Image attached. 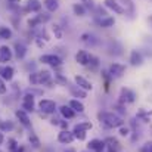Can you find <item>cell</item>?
Instances as JSON below:
<instances>
[{"label": "cell", "mask_w": 152, "mask_h": 152, "mask_svg": "<svg viewBox=\"0 0 152 152\" xmlns=\"http://www.w3.org/2000/svg\"><path fill=\"white\" fill-rule=\"evenodd\" d=\"M99 120H101V124H103V126L108 127V129L121 127V126L124 124V121H123L118 115H115V114H112V112H101V114H99Z\"/></svg>", "instance_id": "1"}, {"label": "cell", "mask_w": 152, "mask_h": 152, "mask_svg": "<svg viewBox=\"0 0 152 152\" xmlns=\"http://www.w3.org/2000/svg\"><path fill=\"white\" fill-rule=\"evenodd\" d=\"M30 81L31 84H43V83H49L50 81V72L49 71H39L30 75Z\"/></svg>", "instance_id": "2"}, {"label": "cell", "mask_w": 152, "mask_h": 152, "mask_svg": "<svg viewBox=\"0 0 152 152\" xmlns=\"http://www.w3.org/2000/svg\"><path fill=\"white\" fill-rule=\"evenodd\" d=\"M39 108L45 114H52L56 109V103L53 101H50V99H43V101H40V103H39Z\"/></svg>", "instance_id": "3"}, {"label": "cell", "mask_w": 152, "mask_h": 152, "mask_svg": "<svg viewBox=\"0 0 152 152\" xmlns=\"http://www.w3.org/2000/svg\"><path fill=\"white\" fill-rule=\"evenodd\" d=\"M124 71H126V66L124 65H121V64H112L109 66V69H108V74L112 78H118V77H121L124 74Z\"/></svg>", "instance_id": "4"}, {"label": "cell", "mask_w": 152, "mask_h": 152, "mask_svg": "<svg viewBox=\"0 0 152 152\" xmlns=\"http://www.w3.org/2000/svg\"><path fill=\"white\" fill-rule=\"evenodd\" d=\"M134 98H136V95L133 90L121 89V92H120V102L121 103H132V102H134Z\"/></svg>", "instance_id": "5"}, {"label": "cell", "mask_w": 152, "mask_h": 152, "mask_svg": "<svg viewBox=\"0 0 152 152\" xmlns=\"http://www.w3.org/2000/svg\"><path fill=\"white\" fill-rule=\"evenodd\" d=\"M40 61L43 64H49V65H53V66H58L62 62V59L59 56H56V55H42L40 56Z\"/></svg>", "instance_id": "6"}, {"label": "cell", "mask_w": 152, "mask_h": 152, "mask_svg": "<svg viewBox=\"0 0 152 152\" xmlns=\"http://www.w3.org/2000/svg\"><path fill=\"white\" fill-rule=\"evenodd\" d=\"M90 58H92V55H89V52H86V50H78L77 55H75V61L80 65H83V66H86V65L90 64Z\"/></svg>", "instance_id": "7"}, {"label": "cell", "mask_w": 152, "mask_h": 152, "mask_svg": "<svg viewBox=\"0 0 152 152\" xmlns=\"http://www.w3.org/2000/svg\"><path fill=\"white\" fill-rule=\"evenodd\" d=\"M123 1V4H124V13L126 15H129V18H133L134 15H136V6H134V3H133V0H121Z\"/></svg>", "instance_id": "8"}, {"label": "cell", "mask_w": 152, "mask_h": 152, "mask_svg": "<svg viewBox=\"0 0 152 152\" xmlns=\"http://www.w3.org/2000/svg\"><path fill=\"white\" fill-rule=\"evenodd\" d=\"M105 146L108 148V152H118L120 151V142L115 137H106Z\"/></svg>", "instance_id": "9"}, {"label": "cell", "mask_w": 152, "mask_h": 152, "mask_svg": "<svg viewBox=\"0 0 152 152\" xmlns=\"http://www.w3.org/2000/svg\"><path fill=\"white\" fill-rule=\"evenodd\" d=\"M50 19V15L49 13H43V15H37L34 19H30L28 21V25L31 27V28H34L36 25H39V24H43V22H48Z\"/></svg>", "instance_id": "10"}, {"label": "cell", "mask_w": 152, "mask_h": 152, "mask_svg": "<svg viewBox=\"0 0 152 152\" xmlns=\"http://www.w3.org/2000/svg\"><path fill=\"white\" fill-rule=\"evenodd\" d=\"M89 151H93V152H102L105 149V142L103 140H99V139H93L89 142Z\"/></svg>", "instance_id": "11"}, {"label": "cell", "mask_w": 152, "mask_h": 152, "mask_svg": "<svg viewBox=\"0 0 152 152\" xmlns=\"http://www.w3.org/2000/svg\"><path fill=\"white\" fill-rule=\"evenodd\" d=\"M22 108L25 112H33L34 111V98L33 95H25L24 96V101H22Z\"/></svg>", "instance_id": "12"}, {"label": "cell", "mask_w": 152, "mask_h": 152, "mask_svg": "<svg viewBox=\"0 0 152 152\" xmlns=\"http://www.w3.org/2000/svg\"><path fill=\"white\" fill-rule=\"evenodd\" d=\"M58 140L61 143H71L74 140V134L72 132H68V130H62L59 134H58Z\"/></svg>", "instance_id": "13"}, {"label": "cell", "mask_w": 152, "mask_h": 152, "mask_svg": "<svg viewBox=\"0 0 152 152\" xmlns=\"http://www.w3.org/2000/svg\"><path fill=\"white\" fill-rule=\"evenodd\" d=\"M105 6H106L108 9L114 10L115 13H120V15L124 13V9L121 7L120 3H117V0H105Z\"/></svg>", "instance_id": "14"}, {"label": "cell", "mask_w": 152, "mask_h": 152, "mask_svg": "<svg viewBox=\"0 0 152 152\" xmlns=\"http://www.w3.org/2000/svg\"><path fill=\"white\" fill-rule=\"evenodd\" d=\"M12 59V50L7 46H0V64L9 62Z\"/></svg>", "instance_id": "15"}, {"label": "cell", "mask_w": 152, "mask_h": 152, "mask_svg": "<svg viewBox=\"0 0 152 152\" xmlns=\"http://www.w3.org/2000/svg\"><path fill=\"white\" fill-rule=\"evenodd\" d=\"M142 62H143V56L139 50H133L130 53V64L133 66H139V65H142Z\"/></svg>", "instance_id": "16"}, {"label": "cell", "mask_w": 152, "mask_h": 152, "mask_svg": "<svg viewBox=\"0 0 152 152\" xmlns=\"http://www.w3.org/2000/svg\"><path fill=\"white\" fill-rule=\"evenodd\" d=\"M13 74H15V71H13L12 66H3V68H0V78L1 80L10 81L13 78Z\"/></svg>", "instance_id": "17"}, {"label": "cell", "mask_w": 152, "mask_h": 152, "mask_svg": "<svg viewBox=\"0 0 152 152\" xmlns=\"http://www.w3.org/2000/svg\"><path fill=\"white\" fill-rule=\"evenodd\" d=\"M15 115H16L18 120L22 123V126H25V127H30V126H31V121H30V118H28V115H27V112H25L24 109H18V111L15 112Z\"/></svg>", "instance_id": "18"}, {"label": "cell", "mask_w": 152, "mask_h": 152, "mask_svg": "<svg viewBox=\"0 0 152 152\" xmlns=\"http://www.w3.org/2000/svg\"><path fill=\"white\" fill-rule=\"evenodd\" d=\"M81 40H83L84 43L90 45V46H96V45L99 43V39H98L96 36L90 34V33H84V34H81Z\"/></svg>", "instance_id": "19"}, {"label": "cell", "mask_w": 152, "mask_h": 152, "mask_svg": "<svg viewBox=\"0 0 152 152\" xmlns=\"http://www.w3.org/2000/svg\"><path fill=\"white\" fill-rule=\"evenodd\" d=\"M75 83H77V86H78L80 89H83V90H90V89H92V83H90L89 80H86L84 77H81V75H77V77H75Z\"/></svg>", "instance_id": "20"}, {"label": "cell", "mask_w": 152, "mask_h": 152, "mask_svg": "<svg viewBox=\"0 0 152 152\" xmlns=\"http://www.w3.org/2000/svg\"><path fill=\"white\" fill-rule=\"evenodd\" d=\"M15 55H16L18 59H22L27 55V48H25L24 43H21V42H16L15 43Z\"/></svg>", "instance_id": "21"}, {"label": "cell", "mask_w": 152, "mask_h": 152, "mask_svg": "<svg viewBox=\"0 0 152 152\" xmlns=\"http://www.w3.org/2000/svg\"><path fill=\"white\" fill-rule=\"evenodd\" d=\"M42 9V3L39 0H28L27 1V10L30 12H40Z\"/></svg>", "instance_id": "22"}, {"label": "cell", "mask_w": 152, "mask_h": 152, "mask_svg": "<svg viewBox=\"0 0 152 152\" xmlns=\"http://www.w3.org/2000/svg\"><path fill=\"white\" fill-rule=\"evenodd\" d=\"M61 114H62V117H65V118H74V115H75V112L69 108V106H66V105H64V106H61Z\"/></svg>", "instance_id": "23"}, {"label": "cell", "mask_w": 152, "mask_h": 152, "mask_svg": "<svg viewBox=\"0 0 152 152\" xmlns=\"http://www.w3.org/2000/svg\"><path fill=\"white\" fill-rule=\"evenodd\" d=\"M69 108H71L74 112H83V111H84V105H83L81 102L75 101V99L69 102Z\"/></svg>", "instance_id": "24"}, {"label": "cell", "mask_w": 152, "mask_h": 152, "mask_svg": "<svg viewBox=\"0 0 152 152\" xmlns=\"http://www.w3.org/2000/svg\"><path fill=\"white\" fill-rule=\"evenodd\" d=\"M45 6L49 12H55V10H58L59 3H58V0H45Z\"/></svg>", "instance_id": "25"}, {"label": "cell", "mask_w": 152, "mask_h": 152, "mask_svg": "<svg viewBox=\"0 0 152 152\" xmlns=\"http://www.w3.org/2000/svg\"><path fill=\"white\" fill-rule=\"evenodd\" d=\"M72 10H74V13L78 15V16H84V15H86V7L83 6V3H75V4L72 6Z\"/></svg>", "instance_id": "26"}, {"label": "cell", "mask_w": 152, "mask_h": 152, "mask_svg": "<svg viewBox=\"0 0 152 152\" xmlns=\"http://www.w3.org/2000/svg\"><path fill=\"white\" fill-rule=\"evenodd\" d=\"M114 18H111V16H105V18H102L99 19V25L103 27V28H109V27H112L114 25Z\"/></svg>", "instance_id": "27"}, {"label": "cell", "mask_w": 152, "mask_h": 152, "mask_svg": "<svg viewBox=\"0 0 152 152\" xmlns=\"http://www.w3.org/2000/svg\"><path fill=\"white\" fill-rule=\"evenodd\" d=\"M12 37V31L7 27H0V39L3 40H9Z\"/></svg>", "instance_id": "28"}, {"label": "cell", "mask_w": 152, "mask_h": 152, "mask_svg": "<svg viewBox=\"0 0 152 152\" xmlns=\"http://www.w3.org/2000/svg\"><path fill=\"white\" fill-rule=\"evenodd\" d=\"M72 134H74V137H77L78 140H84V139H86V132H84V130H80V129H77V127H74Z\"/></svg>", "instance_id": "29"}, {"label": "cell", "mask_w": 152, "mask_h": 152, "mask_svg": "<svg viewBox=\"0 0 152 152\" xmlns=\"http://www.w3.org/2000/svg\"><path fill=\"white\" fill-rule=\"evenodd\" d=\"M0 130H3V132H10V130H13V123H12V121H1V123H0Z\"/></svg>", "instance_id": "30"}, {"label": "cell", "mask_w": 152, "mask_h": 152, "mask_svg": "<svg viewBox=\"0 0 152 152\" xmlns=\"http://www.w3.org/2000/svg\"><path fill=\"white\" fill-rule=\"evenodd\" d=\"M71 93H72L75 98H86V92L81 90L80 87H78V89H77V87H71Z\"/></svg>", "instance_id": "31"}, {"label": "cell", "mask_w": 152, "mask_h": 152, "mask_svg": "<svg viewBox=\"0 0 152 152\" xmlns=\"http://www.w3.org/2000/svg\"><path fill=\"white\" fill-rule=\"evenodd\" d=\"M7 143H9V149L13 152H22V149H19L18 148V143H16V140L15 139H9L7 140Z\"/></svg>", "instance_id": "32"}, {"label": "cell", "mask_w": 152, "mask_h": 152, "mask_svg": "<svg viewBox=\"0 0 152 152\" xmlns=\"http://www.w3.org/2000/svg\"><path fill=\"white\" fill-rule=\"evenodd\" d=\"M30 142H31V145H33L34 148H39V146H40V142H39V139H37V136H36L34 133L30 134Z\"/></svg>", "instance_id": "33"}, {"label": "cell", "mask_w": 152, "mask_h": 152, "mask_svg": "<svg viewBox=\"0 0 152 152\" xmlns=\"http://www.w3.org/2000/svg\"><path fill=\"white\" fill-rule=\"evenodd\" d=\"M75 127L80 129V130H84V132H86V130L92 129V124H90V123H80V124H77Z\"/></svg>", "instance_id": "34"}, {"label": "cell", "mask_w": 152, "mask_h": 152, "mask_svg": "<svg viewBox=\"0 0 152 152\" xmlns=\"http://www.w3.org/2000/svg\"><path fill=\"white\" fill-rule=\"evenodd\" d=\"M140 152H152V142H148V143L140 149Z\"/></svg>", "instance_id": "35"}, {"label": "cell", "mask_w": 152, "mask_h": 152, "mask_svg": "<svg viewBox=\"0 0 152 152\" xmlns=\"http://www.w3.org/2000/svg\"><path fill=\"white\" fill-rule=\"evenodd\" d=\"M6 90H7V87H6L4 81L0 78V95H4V93H6Z\"/></svg>", "instance_id": "36"}, {"label": "cell", "mask_w": 152, "mask_h": 152, "mask_svg": "<svg viewBox=\"0 0 152 152\" xmlns=\"http://www.w3.org/2000/svg\"><path fill=\"white\" fill-rule=\"evenodd\" d=\"M53 31H55V34H56V37H58V39H61V37H62V31H61L59 25H55V27H53Z\"/></svg>", "instance_id": "37"}, {"label": "cell", "mask_w": 152, "mask_h": 152, "mask_svg": "<svg viewBox=\"0 0 152 152\" xmlns=\"http://www.w3.org/2000/svg\"><path fill=\"white\" fill-rule=\"evenodd\" d=\"M83 6H84V7H90V9H92V7H93V1H92V0H84V4H83Z\"/></svg>", "instance_id": "38"}, {"label": "cell", "mask_w": 152, "mask_h": 152, "mask_svg": "<svg viewBox=\"0 0 152 152\" xmlns=\"http://www.w3.org/2000/svg\"><path fill=\"white\" fill-rule=\"evenodd\" d=\"M121 134H123V136H127V134H129V129H124V127H123V129H121Z\"/></svg>", "instance_id": "39"}, {"label": "cell", "mask_w": 152, "mask_h": 152, "mask_svg": "<svg viewBox=\"0 0 152 152\" xmlns=\"http://www.w3.org/2000/svg\"><path fill=\"white\" fill-rule=\"evenodd\" d=\"M1 143H3V134L0 133V145H1Z\"/></svg>", "instance_id": "40"}, {"label": "cell", "mask_w": 152, "mask_h": 152, "mask_svg": "<svg viewBox=\"0 0 152 152\" xmlns=\"http://www.w3.org/2000/svg\"><path fill=\"white\" fill-rule=\"evenodd\" d=\"M7 1H10V3H16V1H19V0H7Z\"/></svg>", "instance_id": "41"}, {"label": "cell", "mask_w": 152, "mask_h": 152, "mask_svg": "<svg viewBox=\"0 0 152 152\" xmlns=\"http://www.w3.org/2000/svg\"><path fill=\"white\" fill-rule=\"evenodd\" d=\"M68 152H75V151H74V149H69V151H68Z\"/></svg>", "instance_id": "42"}, {"label": "cell", "mask_w": 152, "mask_h": 152, "mask_svg": "<svg viewBox=\"0 0 152 152\" xmlns=\"http://www.w3.org/2000/svg\"><path fill=\"white\" fill-rule=\"evenodd\" d=\"M83 152H90V151H83Z\"/></svg>", "instance_id": "43"}, {"label": "cell", "mask_w": 152, "mask_h": 152, "mask_svg": "<svg viewBox=\"0 0 152 152\" xmlns=\"http://www.w3.org/2000/svg\"><path fill=\"white\" fill-rule=\"evenodd\" d=\"M151 22H152V18H151Z\"/></svg>", "instance_id": "44"}]
</instances>
